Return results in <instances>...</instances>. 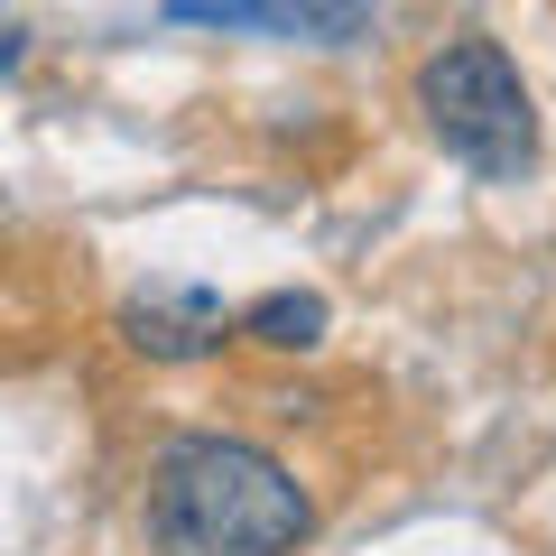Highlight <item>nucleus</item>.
Instances as JSON below:
<instances>
[{"label": "nucleus", "instance_id": "1", "mask_svg": "<svg viewBox=\"0 0 556 556\" xmlns=\"http://www.w3.org/2000/svg\"><path fill=\"white\" fill-rule=\"evenodd\" d=\"M149 529L167 556H298L316 501L241 437H177L149 464Z\"/></svg>", "mask_w": 556, "mask_h": 556}, {"label": "nucleus", "instance_id": "2", "mask_svg": "<svg viewBox=\"0 0 556 556\" xmlns=\"http://www.w3.org/2000/svg\"><path fill=\"white\" fill-rule=\"evenodd\" d=\"M417 112H427L437 149L464 159L473 177H492V186L529 177V159H538V102H529L519 65L501 56L492 38H445L437 56L417 65Z\"/></svg>", "mask_w": 556, "mask_h": 556}, {"label": "nucleus", "instance_id": "3", "mask_svg": "<svg viewBox=\"0 0 556 556\" xmlns=\"http://www.w3.org/2000/svg\"><path fill=\"white\" fill-rule=\"evenodd\" d=\"M177 28L223 38H298V47H353L371 28V0H167Z\"/></svg>", "mask_w": 556, "mask_h": 556}, {"label": "nucleus", "instance_id": "4", "mask_svg": "<svg viewBox=\"0 0 556 556\" xmlns=\"http://www.w3.org/2000/svg\"><path fill=\"white\" fill-rule=\"evenodd\" d=\"M223 298L214 288H149V298H130L121 306V334L139 343L149 362H204V353H223Z\"/></svg>", "mask_w": 556, "mask_h": 556}, {"label": "nucleus", "instance_id": "5", "mask_svg": "<svg viewBox=\"0 0 556 556\" xmlns=\"http://www.w3.org/2000/svg\"><path fill=\"white\" fill-rule=\"evenodd\" d=\"M241 334L269 343V353H306V343L325 334V298L316 288H278V298H260L251 316H241Z\"/></svg>", "mask_w": 556, "mask_h": 556}]
</instances>
